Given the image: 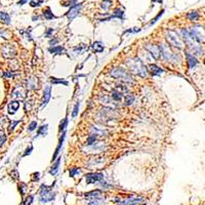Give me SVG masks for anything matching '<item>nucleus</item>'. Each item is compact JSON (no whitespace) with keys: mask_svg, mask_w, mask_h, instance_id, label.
Returning <instances> with one entry per match:
<instances>
[{"mask_svg":"<svg viewBox=\"0 0 205 205\" xmlns=\"http://www.w3.org/2000/svg\"><path fill=\"white\" fill-rule=\"evenodd\" d=\"M112 6V1L111 0H102L101 3V7L104 10H109V8Z\"/></svg>","mask_w":205,"mask_h":205,"instance_id":"2f4dec72","label":"nucleus"},{"mask_svg":"<svg viewBox=\"0 0 205 205\" xmlns=\"http://www.w3.org/2000/svg\"><path fill=\"white\" fill-rule=\"evenodd\" d=\"M32 19H33V21H35V20H38V17H33Z\"/></svg>","mask_w":205,"mask_h":205,"instance_id":"6e6d98bb","label":"nucleus"},{"mask_svg":"<svg viewBox=\"0 0 205 205\" xmlns=\"http://www.w3.org/2000/svg\"><path fill=\"white\" fill-rule=\"evenodd\" d=\"M145 201L142 197H135V196H130L127 199L120 200V201H116L119 205H140Z\"/></svg>","mask_w":205,"mask_h":205,"instance_id":"0eeeda50","label":"nucleus"},{"mask_svg":"<svg viewBox=\"0 0 205 205\" xmlns=\"http://www.w3.org/2000/svg\"><path fill=\"white\" fill-rule=\"evenodd\" d=\"M44 2V0H31L30 1V6L31 7H38Z\"/></svg>","mask_w":205,"mask_h":205,"instance_id":"e433bc0d","label":"nucleus"},{"mask_svg":"<svg viewBox=\"0 0 205 205\" xmlns=\"http://www.w3.org/2000/svg\"><path fill=\"white\" fill-rule=\"evenodd\" d=\"M100 101L102 102V104H105L107 106H118V104L115 101H113V99L111 97V95H104L102 97H100Z\"/></svg>","mask_w":205,"mask_h":205,"instance_id":"2eb2a0df","label":"nucleus"},{"mask_svg":"<svg viewBox=\"0 0 205 205\" xmlns=\"http://www.w3.org/2000/svg\"><path fill=\"white\" fill-rule=\"evenodd\" d=\"M52 34H53V29L48 28L47 30L45 31V33H44V36H45L46 38H50V37H52Z\"/></svg>","mask_w":205,"mask_h":205,"instance_id":"79ce46f5","label":"nucleus"},{"mask_svg":"<svg viewBox=\"0 0 205 205\" xmlns=\"http://www.w3.org/2000/svg\"><path fill=\"white\" fill-rule=\"evenodd\" d=\"M29 0H19V2H17V5H20V6H23L24 4H26L27 2H28Z\"/></svg>","mask_w":205,"mask_h":205,"instance_id":"864d4df0","label":"nucleus"},{"mask_svg":"<svg viewBox=\"0 0 205 205\" xmlns=\"http://www.w3.org/2000/svg\"><path fill=\"white\" fill-rule=\"evenodd\" d=\"M36 127H37V122L36 121H32L28 126V131H30V132H31V131L35 130Z\"/></svg>","mask_w":205,"mask_h":205,"instance_id":"a19ab883","label":"nucleus"},{"mask_svg":"<svg viewBox=\"0 0 205 205\" xmlns=\"http://www.w3.org/2000/svg\"><path fill=\"white\" fill-rule=\"evenodd\" d=\"M12 177H13L15 180H19V172H17V170L12 171Z\"/></svg>","mask_w":205,"mask_h":205,"instance_id":"3c124183","label":"nucleus"},{"mask_svg":"<svg viewBox=\"0 0 205 205\" xmlns=\"http://www.w3.org/2000/svg\"><path fill=\"white\" fill-rule=\"evenodd\" d=\"M111 97L113 99V101H115L116 102H120L122 99H123V95H122V91H120L118 88H114L111 92Z\"/></svg>","mask_w":205,"mask_h":205,"instance_id":"aec40b11","label":"nucleus"},{"mask_svg":"<svg viewBox=\"0 0 205 205\" xmlns=\"http://www.w3.org/2000/svg\"><path fill=\"white\" fill-rule=\"evenodd\" d=\"M81 8H82L81 3H76V4H74V5L71 6V8L69 9V12H67V17H68L69 21H73V20L79 15Z\"/></svg>","mask_w":205,"mask_h":205,"instance_id":"1a4fd4ad","label":"nucleus"},{"mask_svg":"<svg viewBox=\"0 0 205 205\" xmlns=\"http://www.w3.org/2000/svg\"><path fill=\"white\" fill-rule=\"evenodd\" d=\"M60 164H61V158H57V159L53 161V165L51 166L50 170H49V173L51 175H57V171H59V168H60Z\"/></svg>","mask_w":205,"mask_h":205,"instance_id":"5701e85b","label":"nucleus"},{"mask_svg":"<svg viewBox=\"0 0 205 205\" xmlns=\"http://www.w3.org/2000/svg\"><path fill=\"white\" fill-rule=\"evenodd\" d=\"M51 97V86L47 85L45 87V89L43 91V97H42V102H41V108H44L46 105L48 104Z\"/></svg>","mask_w":205,"mask_h":205,"instance_id":"f8f14e48","label":"nucleus"},{"mask_svg":"<svg viewBox=\"0 0 205 205\" xmlns=\"http://www.w3.org/2000/svg\"><path fill=\"white\" fill-rule=\"evenodd\" d=\"M163 12H164V9H162V10H161V12H160L159 13H158V15H156V17H154V19L152 20V21H151V23H150V24H149V26H148V27H151V26H152V25H154V24H155V23H156V22H157V21H158V19H160V17H162V15H163Z\"/></svg>","mask_w":205,"mask_h":205,"instance_id":"4c0bfd02","label":"nucleus"},{"mask_svg":"<svg viewBox=\"0 0 205 205\" xmlns=\"http://www.w3.org/2000/svg\"><path fill=\"white\" fill-rule=\"evenodd\" d=\"M79 173H80V169H78L77 167H72V168H70V170H69V174H70L71 177H76Z\"/></svg>","mask_w":205,"mask_h":205,"instance_id":"c9c22d12","label":"nucleus"},{"mask_svg":"<svg viewBox=\"0 0 205 205\" xmlns=\"http://www.w3.org/2000/svg\"><path fill=\"white\" fill-rule=\"evenodd\" d=\"M187 17H188L190 21H196V20H198L199 19V15H198V12H188V15H187Z\"/></svg>","mask_w":205,"mask_h":205,"instance_id":"473e14b6","label":"nucleus"},{"mask_svg":"<svg viewBox=\"0 0 205 205\" xmlns=\"http://www.w3.org/2000/svg\"><path fill=\"white\" fill-rule=\"evenodd\" d=\"M146 49L149 50V53L151 55V57H153L155 60H159L160 57H161V50H160V47L158 45H155V44H147Z\"/></svg>","mask_w":205,"mask_h":205,"instance_id":"9d476101","label":"nucleus"},{"mask_svg":"<svg viewBox=\"0 0 205 205\" xmlns=\"http://www.w3.org/2000/svg\"><path fill=\"white\" fill-rule=\"evenodd\" d=\"M15 75L17 74H15L13 72H4L3 73V77H5V78H13V77H15Z\"/></svg>","mask_w":205,"mask_h":205,"instance_id":"de8ad7c7","label":"nucleus"},{"mask_svg":"<svg viewBox=\"0 0 205 205\" xmlns=\"http://www.w3.org/2000/svg\"><path fill=\"white\" fill-rule=\"evenodd\" d=\"M67 126H68V118H64V119L61 121V123H60L59 131H60V132L65 131V130H66V128H67Z\"/></svg>","mask_w":205,"mask_h":205,"instance_id":"72a5a7b5","label":"nucleus"},{"mask_svg":"<svg viewBox=\"0 0 205 205\" xmlns=\"http://www.w3.org/2000/svg\"><path fill=\"white\" fill-rule=\"evenodd\" d=\"M20 108V102L17 101H12L10 102L9 104H8L7 106V111L9 114H15V112H17V110H19Z\"/></svg>","mask_w":205,"mask_h":205,"instance_id":"a211bd4d","label":"nucleus"},{"mask_svg":"<svg viewBox=\"0 0 205 205\" xmlns=\"http://www.w3.org/2000/svg\"><path fill=\"white\" fill-rule=\"evenodd\" d=\"M43 15H44V17H45L46 20H48V21L55 19V15H53V12H51L50 7H46L45 9L43 10Z\"/></svg>","mask_w":205,"mask_h":205,"instance_id":"a878e982","label":"nucleus"},{"mask_svg":"<svg viewBox=\"0 0 205 205\" xmlns=\"http://www.w3.org/2000/svg\"><path fill=\"white\" fill-rule=\"evenodd\" d=\"M2 55H3V57H6V59H10V57L15 55V50L12 48V46L6 45L2 48Z\"/></svg>","mask_w":205,"mask_h":205,"instance_id":"4468645a","label":"nucleus"},{"mask_svg":"<svg viewBox=\"0 0 205 205\" xmlns=\"http://www.w3.org/2000/svg\"><path fill=\"white\" fill-rule=\"evenodd\" d=\"M76 3H77V0H69V5L70 6L74 5V4H76Z\"/></svg>","mask_w":205,"mask_h":205,"instance_id":"5fc2aeb1","label":"nucleus"},{"mask_svg":"<svg viewBox=\"0 0 205 205\" xmlns=\"http://www.w3.org/2000/svg\"><path fill=\"white\" fill-rule=\"evenodd\" d=\"M26 190H27L26 184H24V182H21V184H20V191H21V193L23 194V195L26 193Z\"/></svg>","mask_w":205,"mask_h":205,"instance_id":"49530a36","label":"nucleus"},{"mask_svg":"<svg viewBox=\"0 0 205 205\" xmlns=\"http://www.w3.org/2000/svg\"><path fill=\"white\" fill-rule=\"evenodd\" d=\"M48 51L52 55H65L66 53V49L63 46H51V47L48 48Z\"/></svg>","mask_w":205,"mask_h":205,"instance_id":"6ab92c4d","label":"nucleus"},{"mask_svg":"<svg viewBox=\"0 0 205 205\" xmlns=\"http://www.w3.org/2000/svg\"><path fill=\"white\" fill-rule=\"evenodd\" d=\"M65 137H66V130L63 131V133H62V137H60L59 144H57V149H55V154H53V156H52V160H51L52 162L55 161V159H57V156H59V154H60V152H61V149H62V147H63V144H64V141H65Z\"/></svg>","mask_w":205,"mask_h":205,"instance_id":"ddd939ff","label":"nucleus"},{"mask_svg":"<svg viewBox=\"0 0 205 205\" xmlns=\"http://www.w3.org/2000/svg\"><path fill=\"white\" fill-rule=\"evenodd\" d=\"M6 142V135L5 134H0V147L3 146V144Z\"/></svg>","mask_w":205,"mask_h":205,"instance_id":"09e8293b","label":"nucleus"},{"mask_svg":"<svg viewBox=\"0 0 205 205\" xmlns=\"http://www.w3.org/2000/svg\"><path fill=\"white\" fill-rule=\"evenodd\" d=\"M134 102V95L131 93H126L125 95V105L126 106H130L132 105V102Z\"/></svg>","mask_w":205,"mask_h":205,"instance_id":"7c9ffc66","label":"nucleus"},{"mask_svg":"<svg viewBox=\"0 0 205 205\" xmlns=\"http://www.w3.org/2000/svg\"><path fill=\"white\" fill-rule=\"evenodd\" d=\"M47 131H48V124L40 126V127L38 128V130H37V134L35 137H40V135H41V137H45V135L47 134Z\"/></svg>","mask_w":205,"mask_h":205,"instance_id":"393cba45","label":"nucleus"},{"mask_svg":"<svg viewBox=\"0 0 205 205\" xmlns=\"http://www.w3.org/2000/svg\"><path fill=\"white\" fill-rule=\"evenodd\" d=\"M105 149H106V145H105L104 142H95V144L87 146L86 150L89 151L90 153H99V152H102Z\"/></svg>","mask_w":205,"mask_h":205,"instance_id":"9b49d317","label":"nucleus"},{"mask_svg":"<svg viewBox=\"0 0 205 205\" xmlns=\"http://www.w3.org/2000/svg\"><path fill=\"white\" fill-rule=\"evenodd\" d=\"M32 151H33V145H30V146L28 147V148L26 149V151H25V153H24V157L25 156H28V155H30L31 153H32Z\"/></svg>","mask_w":205,"mask_h":205,"instance_id":"c03bdc74","label":"nucleus"},{"mask_svg":"<svg viewBox=\"0 0 205 205\" xmlns=\"http://www.w3.org/2000/svg\"><path fill=\"white\" fill-rule=\"evenodd\" d=\"M90 134H93L95 137H102V135L107 134V131L105 129L95 127V126H91L90 127Z\"/></svg>","mask_w":205,"mask_h":205,"instance_id":"4be33fe9","label":"nucleus"},{"mask_svg":"<svg viewBox=\"0 0 205 205\" xmlns=\"http://www.w3.org/2000/svg\"><path fill=\"white\" fill-rule=\"evenodd\" d=\"M59 42V39H57V38H55V39H51L50 41H49V45L51 46H53V45H55V44Z\"/></svg>","mask_w":205,"mask_h":205,"instance_id":"603ef678","label":"nucleus"},{"mask_svg":"<svg viewBox=\"0 0 205 205\" xmlns=\"http://www.w3.org/2000/svg\"><path fill=\"white\" fill-rule=\"evenodd\" d=\"M126 66L129 68V70L135 75L146 78L147 77V68L142 63V60L137 59V57H131V59L126 60Z\"/></svg>","mask_w":205,"mask_h":205,"instance_id":"f257e3e1","label":"nucleus"},{"mask_svg":"<svg viewBox=\"0 0 205 205\" xmlns=\"http://www.w3.org/2000/svg\"><path fill=\"white\" fill-rule=\"evenodd\" d=\"M33 200H34V197H33L32 195L28 196V197L25 199V202H24V204L25 205H31L33 203Z\"/></svg>","mask_w":205,"mask_h":205,"instance_id":"37998d69","label":"nucleus"},{"mask_svg":"<svg viewBox=\"0 0 205 205\" xmlns=\"http://www.w3.org/2000/svg\"><path fill=\"white\" fill-rule=\"evenodd\" d=\"M0 36H1L2 38L7 39L8 38V32L6 30H4V29H2V30H0Z\"/></svg>","mask_w":205,"mask_h":205,"instance_id":"a18cd8bd","label":"nucleus"},{"mask_svg":"<svg viewBox=\"0 0 205 205\" xmlns=\"http://www.w3.org/2000/svg\"><path fill=\"white\" fill-rule=\"evenodd\" d=\"M86 49H87V46L85 44H80V45H78L74 48V51L76 55H82Z\"/></svg>","mask_w":205,"mask_h":205,"instance_id":"c85d7f7f","label":"nucleus"},{"mask_svg":"<svg viewBox=\"0 0 205 205\" xmlns=\"http://www.w3.org/2000/svg\"><path fill=\"white\" fill-rule=\"evenodd\" d=\"M85 197L88 205H102L104 203V196L100 191H92V192L86 193Z\"/></svg>","mask_w":205,"mask_h":205,"instance_id":"7ed1b4c3","label":"nucleus"},{"mask_svg":"<svg viewBox=\"0 0 205 205\" xmlns=\"http://www.w3.org/2000/svg\"><path fill=\"white\" fill-rule=\"evenodd\" d=\"M102 180H104V174L100 172H91V173H87L85 175V182L88 185L100 182Z\"/></svg>","mask_w":205,"mask_h":205,"instance_id":"6e6552de","label":"nucleus"},{"mask_svg":"<svg viewBox=\"0 0 205 205\" xmlns=\"http://www.w3.org/2000/svg\"><path fill=\"white\" fill-rule=\"evenodd\" d=\"M50 82L52 84H64V85L68 86V81L67 80H64V79H57V78H55V77H51L50 78Z\"/></svg>","mask_w":205,"mask_h":205,"instance_id":"c756f323","label":"nucleus"},{"mask_svg":"<svg viewBox=\"0 0 205 205\" xmlns=\"http://www.w3.org/2000/svg\"><path fill=\"white\" fill-rule=\"evenodd\" d=\"M186 57H187V62H188L189 68L192 69V68H194V67L197 66L198 62H197V60H196V57H194V55H190L189 52H187L186 53Z\"/></svg>","mask_w":205,"mask_h":205,"instance_id":"b1692460","label":"nucleus"},{"mask_svg":"<svg viewBox=\"0 0 205 205\" xmlns=\"http://www.w3.org/2000/svg\"><path fill=\"white\" fill-rule=\"evenodd\" d=\"M159 47H160V50H161V57H163L165 61L171 62V61H175V60H177V55H174L167 45H165V44H161Z\"/></svg>","mask_w":205,"mask_h":205,"instance_id":"423d86ee","label":"nucleus"},{"mask_svg":"<svg viewBox=\"0 0 205 205\" xmlns=\"http://www.w3.org/2000/svg\"><path fill=\"white\" fill-rule=\"evenodd\" d=\"M79 102H76V105L74 106V109H73V112H72V118H76L78 116V112H79Z\"/></svg>","mask_w":205,"mask_h":205,"instance_id":"58836bf2","label":"nucleus"},{"mask_svg":"<svg viewBox=\"0 0 205 205\" xmlns=\"http://www.w3.org/2000/svg\"><path fill=\"white\" fill-rule=\"evenodd\" d=\"M0 20L2 22H4L6 25H9L10 24V15L5 12H0Z\"/></svg>","mask_w":205,"mask_h":205,"instance_id":"bb28decb","label":"nucleus"},{"mask_svg":"<svg viewBox=\"0 0 205 205\" xmlns=\"http://www.w3.org/2000/svg\"><path fill=\"white\" fill-rule=\"evenodd\" d=\"M152 1H153V2H156V1H158V2H160V1H161V0H152Z\"/></svg>","mask_w":205,"mask_h":205,"instance_id":"4d7b16f0","label":"nucleus"},{"mask_svg":"<svg viewBox=\"0 0 205 205\" xmlns=\"http://www.w3.org/2000/svg\"><path fill=\"white\" fill-rule=\"evenodd\" d=\"M32 177H33V180H34V182H37V180H39V179H40V173L39 172H34Z\"/></svg>","mask_w":205,"mask_h":205,"instance_id":"8fccbe9b","label":"nucleus"},{"mask_svg":"<svg viewBox=\"0 0 205 205\" xmlns=\"http://www.w3.org/2000/svg\"><path fill=\"white\" fill-rule=\"evenodd\" d=\"M39 194H40V200L43 203L53 201L55 198V193L51 191V187H47L45 185H42L41 186Z\"/></svg>","mask_w":205,"mask_h":205,"instance_id":"20e7f679","label":"nucleus"},{"mask_svg":"<svg viewBox=\"0 0 205 205\" xmlns=\"http://www.w3.org/2000/svg\"><path fill=\"white\" fill-rule=\"evenodd\" d=\"M12 97H15V99H24L26 97V91L22 87H17L12 90Z\"/></svg>","mask_w":205,"mask_h":205,"instance_id":"f3484780","label":"nucleus"},{"mask_svg":"<svg viewBox=\"0 0 205 205\" xmlns=\"http://www.w3.org/2000/svg\"><path fill=\"white\" fill-rule=\"evenodd\" d=\"M166 40H167V42L170 44V45H172L173 47L179 48V49L182 48V46H184L182 41L180 40L179 35H177L174 31L169 30L168 32L166 33Z\"/></svg>","mask_w":205,"mask_h":205,"instance_id":"39448f33","label":"nucleus"},{"mask_svg":"<svg viewBox=\"0 0 205 205\" xmlns=\"http://www.w3.org/2000/svg\"><path fill=\"white\" fill-rule=\"evenodd\" d=\"M91 49H92L95 52L97 53H100V52H102L105 49V46H104V43L101 41H95L91 45Z\"/></svg>","mask_w":205,"mask_h":205,"instance_id":"412c9836","label":"nucleus"},{"mask_svg":"<svg viewBox=\"0 0 205 205\" xmlns=\"http://www.w3.org/2000/svg\"><path fill=\"white\" fill-rule=\"evenodd\" d=\"M110 74H111V76H112V77L116 78V79L121 80V81L124 82V83H131V82L133 81L132 77L128 74L127 71L124 70V69H122V68L113 69V70L110 72Z\"/></svg>","mask_w":205,"mask_h":205,"instance_id":"f03ea898","label":"nucleus"},{"mask_svg":"<svg viewBox=\"0 0 205 205\" xmlns=\"http://www.w3.org/2000/svg\"><path fill=\"white\" fill-rule=\"evenodd\" d=\"M19 123H21V120H19V121H15V120H12V121L10 122V125H9V132H12V131L15 130V126H17Z\"/></svg>","mask_w":205,"mask_h":205,"instance_id":"ea45409f","label":"nucleus"},{"mask_svg":"<svg viewBox=\"0 0 205 205\" xmlns=\"http://www.w3.org/2000/svg\"><path fill=\"white\" fill-rule=\"evenodd\" d=\"M36 85H37V83H36L35 78H33V77L29 78V80H28V88L29 89H34V88H36Z\"/></svg>","mask_w":205,"mask_h":205,"instance_id":"f704fd0d","label":"nucleus"},{"mask_svg":"<svg viewBox=\"0 0 205 205\" xmlns=\"http://www.w3.org/2000/svg\"><path fill=\"white\" fill-rule=\"evenodd\" d=\"M113 17L114 19H120V20H124V12L122 9H115L114 12H113Z\"/></svg>","mask_w":205,"mask_h":205,"instance_id":"cd10ccee","label":"nucleus"},{"mask_svg":"<svg viewBox=\"0 0 205 205\" xmlns=\"http://www.w3.org/2000/svg\"><path fill=\"white\" fill-rule=\"evenodd\" d=\"M149 71L152 76H160L163 73V70L156 65H149Z\"/></svg>","mask_w":205,"mask_h":205,"instance_id":"dca6fc26","label":"nucleus"}]
</instances>
